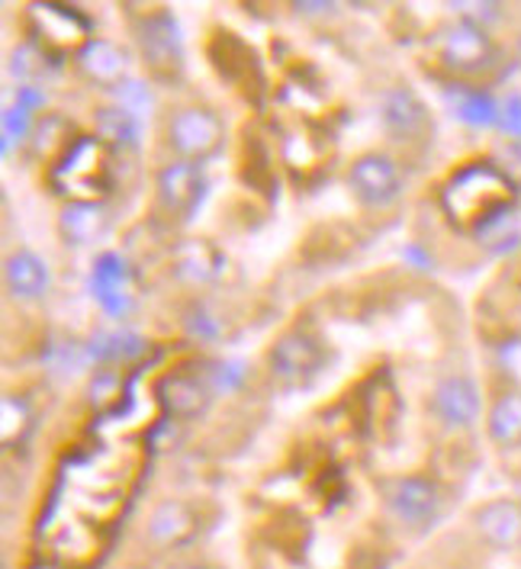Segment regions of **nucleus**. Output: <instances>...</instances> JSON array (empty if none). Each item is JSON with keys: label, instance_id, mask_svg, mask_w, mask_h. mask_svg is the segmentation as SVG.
<instances>
[{"label": "nucleus", "instance_id": "1", "mask_svg": "<svg viewBox=\"0 0 521 569\" xmlns=\"http://www.w3.org/2000/svg\"><path fill=\"white\" fill-rule=\"evenodd\" d=\"M519 187L499 164L487 158L467 161L441 187V207L451 226L467 236H483L515 207Z\"/></svg>", "mask_w": 521, "mask_h": 569}, {"label": "nucleus", "instance_id": "2", "mask_svg": "<svg viewBox=\"0 0 521 569\" xmlns=\"http://www.w3.org/2000/svg\"><path fill=\"white\" fill-rule=\"evenodd\" d=\"M49 180L62 197H71L74 203H100L113 187L110 154L103 149V142L93 136L71 139V146L52 164Z\"/></svg>", "mask_w": 521, "mask_h": 569}, {"label": "nucleus", "instance_id": "3", "mask_svg": "<svg viewBox=\"0 0 521 569\" xmlns=\"http://www.w3.org/2000/svg\"><path fill=\"white\" fill-rule=\"evenodd\" d=\"M32 32L39 42V52L46 56H64V52H84L91 46V23L62 3H36L30 10Z\"/></svg>", "mask_w": 521, "mask_h": 569}, {"label": "nucleus", "instance_id": "4", "mask_svg": "<svg viewBox=\"0 0 521 569\" xmlns=\"http://www.w3.org/2000/svg\"><path fill=\"white\" fill-rule=\"evenodd\" d=\"M322 360H325V351H322L319 338L303 329L280 335L268 355L271 377L280 387H307L309 380L322 370Z\"/></svg>", "mask_w": 521, "mask_h": 569}, {"label": "nucleus", "instance_id": "5", "mask_svg": "<svg viewBox=\"0 0 521 569\" xmlns=\"http://www.w3.org/2000/svg\"><path fill=\"white\" fill-rule=\"evenodd\" d=\"M210 61L213 68L232 84L239 88L246 97L258 100L264 90V71L261 61L254 56V49L248 46L246 39H239L236 32L222 30L210 39Z\"/></svg>", "mask_w": 521, "mask_h": 569}, {"label": "nucleus", "instance_id": "6", "mask_svg": "<svg viewBox=\"0 0 521 569\" xmlns=\"http://www.w3.org/2000/svg\"><path fill=\"white\" fill-rule=\"evenodd\" d=\"M438 56L460 74H477V71H487L495 61V46L477 23L460 20L451 30L438 36Z\"/></svg>", "mask_w": 521, "mask_h": 569}, {"label": "nucleus", "instance_id": "7", "mask_svg": "<svg viewBox=\"0 0 521 569\" xmlns=\"http://www.w3.org/2000/svg\"><path fill=\"white\" fill-rule=\"evenodd\" d=\"M168 139L178 149V154H184V161L200 164L203 158L216 154L222 146V120L207 107H190L171 120Z\"/></svg>", "mask_w": 521, "mask_h": 569}, {"label": "nucleus", "instance_id": "8", "mask_svg": "<svg viewBox=\"0 0 521 569\" xmlns=\"http://www.w3.org/2000/svg\"><path fill=\"white\" fill-rule=\"evenodd\" d=\"M91 293L100 302V309L113 319H126L132 312L136 290H132V273L120 254H100L91 273Z\"/></svg>", "mask_w": 521, "mask_h": 569}, {"label": "nucleus", "instance_id": "9", "mask_svg": "<svg viewBox=\"0 0 521 569\" xmlns=\"http://www.w3.org/2000/svg\"><path fill=\"white\" fill-rule=\"evenodd\" d=\"M207 197V174L197 161H178L158 174V203L187 219Z\"/></svg>", "mask_w": 521, "mask_h": 569}, {"label": "nucleus", "instance_id": "10", "mask_svg": "<svg viewBox=\"0 0 521 569\" xmlns=\"http://www.w3.org/2000/svg\"><path fill=\"white\" fill-rule=\"evenodd\" d=\"M348 183L354 190V197L368 207H387L393 203L399 193V174L390 158L383 154H364L351 164Z\"/></svg>", "mask_w": 521, "mask_h": 569}, {"label": "nucleus", "instance_id": "11", "mask_svg": "<svg viewBox=\"0 0 521 569\" xmlns=\"http://www.w3.org/2000/svg\"><path fill=\"white\" fill-rule=\"evenodd\" d=\"M390 506L409 528H425L438 518L441 509V492L431 480L422 477H405L393 486L390 492Z\"/></svg>", "mask_w": 521, "mask_h": 569}, {"label": "nucleus", "instance_id": "12", "mask_svg": "<svg viewBox=\"0 0 521 569\" xmlns=\"http://www.w3.org/2000/svg\"><path fill=\"white\" fill-rule=\"evenodd\" d=\"M158 402L174 419H193V416H200L207 409L210 390H207V383L197 373L174 370V373H164L161 377V383H158Z\"/></svg>", "mask_w": 521, "mask_h": 569}, {"label": "nucleus", "instance_id": "13", "mask_svg": "<svg viewBox=\"0 0 521 569\" xmlns=\"http://www.w3.org/2000/svg\"><path fill=\"white\" fill-rule=\"evenodd\" d=\"M383 126L397 136V139H425L431 132V120L425 103L409 88H397L387 93L383 100Z\"/></svg>", "mask_w": 521, "mask_h": 569}, {"label": "nucleus", "instance_id": "14", "mask_svg": "<svg viewBox=\"0 0 521 569\" xmlns=\"http://www.w3.org/2000/svg\"><path fill=\"white\" fill-rule=\"evenodd\" d=\"M139 42H142V52L152 64L154 71H171V68H181V36L178 27L168 13H154L142 23L139 32Z\"/></svg>", "mask_w": 521, "mask_h": 569}, {"label": "nucleus", "instance_id": "15", "mask_svg": "<svg viewBox=\"0 0 521 569\" xmlns=\"http://www.w3.org/2000/svg\"><path fill=\"white\" fill-rule=\"evenodd\" d=\"M431 406H434V412L448 421V425L467 428L470 421L480 416V392H477V387L467 377H451V380H444L434 390Z\"/></svg>", "mask_w": 521, "mask_h": 569}, {"label": "nucleus", "instance_id": "16", "mask_svg": "<svg viewBox=\"0 0 521 569\" xmlns=\"http://www.w3.org/2000/svg\"><path fill=\"white\" fill-rule=\"evenodd\" d=\"M477 528L492 547H519L521 543V506L512 499H495L477 511Z\"/></svg>", "mask_w": 521, "mask_h": 569}, {"label": "nucleus", "instance_id": "17", "mask_svg": "<svg viewBox=\"0 0 521 569\" xmlns=\"http://www.w3.org/2000/svg\"><path fill=\"white\" fill-rule=\"evenodd\" d=\"M81 71L97 81V84H120L126 74V56L113 46V42H103V39H93L91 46L81 52Z\"/></svg>", "mask_w": 521, "mask_h": 569}, {"label": "nucleus", "instance_id": "18", "mask_svg": "<svg viewBox=\"0 0 521 569\" xmlns=\"http://www.w3.org/2000/svg\"><path fill=\"white\" fill-rule=\"evenodd\" d=\"M7 283L17 297L23 300H36L46 293L49 287V270L46 264L32 254V251H20L7 261Z\"/></svg>", "mask_w": 521, "mask_h": 569}, {"label": "nucleus", "instance_id": "19", "mask_svg": "<svg viewBox=\"0 0 521 569\" xmlns=\"http://www.w3.org/2000/svg\"><path fill=\"white\" fill-rule=\"evenodd\" d=\"M448 100H451L460 120L470 122V126H492L499 120V107L487 90L454 84V88H448Z\"/></svg>", "mask_w": 521, "mask_h": 569}, {"label": "nucleus", "instance_id": "20", "mask_svg": "<svg viewBox=\"0 0 521 569\" xmlns=\"http://www.w3.org/2000/svg\"><path fill=\"white\" fill-rule=\"evenodd\" d=\"M149 531L158 543H181L193 535V515L184 502H164L152 515Z\"/></svg>", "mask_w": 521, "mask_h": 569}, {"label": "nucleus", "instance_id": "21", "mask_svg": "<svg viewBox=\"0 0 521 569\" xmlns=\"http://www.w3.org/2000/svg\"><path fill=\"white\" fill-rule=\"evenodd\" d=\"M490 435L499 445H521V392H505L490 412Z\"/></svg>", "mask_w": 521, "mask_h": 569}, {"label": "nucleus", "instance_id": "22", "mask_svg": "<svg viewBox=\"0 0 521 569\" xmlns=\"http://www.w3.org/2000/svg\"><path fill=\"white\" fill-rule=\"evenodd\" d=\"M107 226V216L97 203H71V210H64L62 229L71 241H91L93 236H100Z\"/></svg>", "mask_w": 521, "mask_h": 569}, {"label": "nucleus", "instance_id": "23", "mask_svg": "<svg viewBox=\"0 0 521 569\" xmlns=\"http://www.w3.org/2000/svg\"><path fill=\"white\" fill-rule=\"evenodd\" d=\"M97 126H100V136L107 142H117V146H136L139 142V120L129 107H107L100 117H97Z\"/></svg>", "mask_w": 521, "mask_h": 569}, {"label": "nucleus", "instance_id": "24", "mask_svg": "<svg viewBox=\"0 0 521 569\" xmlns=\"http://www.w3.org/2000/svg\"><path fill=\"white\" fill-rule=\"evenodd\" d=\"M210 251H213L210 244H187L184 251H181V258H178V270L187 273L190 280H210V277L219 273V258H213V261L203 258Z\"/></svg>", "mask_w": 521, "mask_h": 569}, {"label": "nucleus", "instance_id": "25", "mask_svg": "<svg viewBox=\"0 0 521 569\" xmlns=\"http://www.w3.org/2000/svg\"><path fill=\"white\" fill-rule=\"evenodd\" d=\"M146 345L136 338V335H100L91 345V355L100 360H113V358H132L139 355Z\"/></svg>", "mask_w": 521, "mask_h": 569}, {"label": "nucleus", "instance_id": "26", "mask_svg": "<svg viewBox=\"0 0 521 569\" xmlns=\"http://www.w3.org/2000/svg\"><path fill=\"white\" fill-rule=\"evenodd\" d=\"M499 120H502V129L512 136V139H521V97H509L499 110Z\"/></svg>", "mask_w": 521, "mask_h": 569}, {"label": "nucleus", "instance_id": "27", "mask_svg": "<svg viewBox=\"0 0 521 569\" xmlns=\"http://www.w3.org/2000/svg\"><path fill=\"white\" fill-rule=\"evenodd\" d=\"M242 373H246V367H242V363H219L216 387H222V390H232V387H239Z\"/></svg>", "mask_w": 521, "mask_h": 569}]
</instances>
